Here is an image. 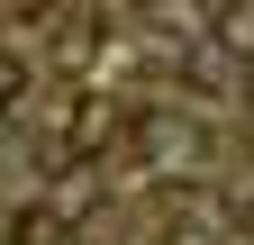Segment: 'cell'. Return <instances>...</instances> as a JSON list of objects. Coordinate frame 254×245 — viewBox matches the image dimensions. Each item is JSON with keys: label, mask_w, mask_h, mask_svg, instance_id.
<instances>
[{"label": "cell", "mask_w": 254, "mask_h": 245, "mask_svg": "<svg viewBox=\"0 0 254 245\" xmlns=\"http://www.w3.org/2000/svg\"><path fill=\"white\" fill-rule=\"evenodd\" d=\"M218 37H227L236 55H254V0H236V9H218Z\"/></svg>", "instance_id": "3"}, {"label": "cell", "mask_w": 254, "mask_h": 245, "mask_svg": "<svg viewBox=\"0 0 254 245\" xmlns=\"http://www.w3.org/2000/svg\"><path fill=\"white\" fill-rule=\"evenodd\" d=\"M64 136H73V155L109 145V136H118V100H109V91H73V109H64Z\"/></svg>", "instance_id": "1"}, {"label": "cell", "mask_w": 254, "mask_h": 245, "mask_svg": "<svg viewBox=\"0 0 254 245\" xmlns=\"http://www.w3.org/2000/svg\"><path fill=\"white\" fill-rule=\"evenodd\" d=\"M91 200H100V173H73V182H55V209H64V227H82V218H91Z\"/></svg>", "instance_id": "2"}]
</instances>
